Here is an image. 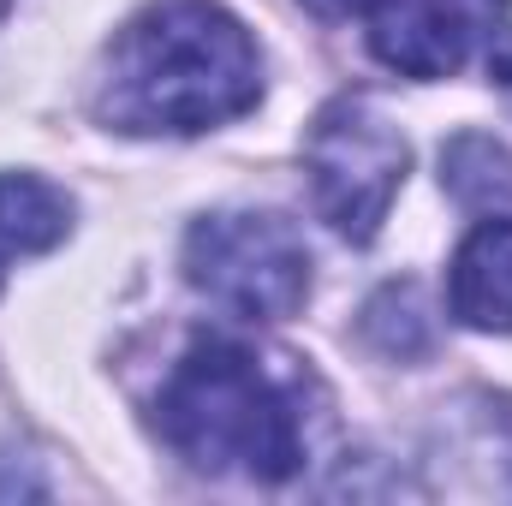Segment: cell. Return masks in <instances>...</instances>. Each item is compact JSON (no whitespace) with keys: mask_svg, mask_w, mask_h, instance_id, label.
I'll return each mask as SVG.
<instances>
[{"mask_svg":"<svg viewBox=\"0 0 512 506\" xmlns=\"http://www.w3.org/2000/svg\"><path fill=\"white\" fill-rule=\"evenodd\" d=\"M262 60L221 0H149L108 48L96 114L131 137H191L251 114Z\"/></svg>","mask_w":512,"mask_h":506,"instance_id":"6da1fadb","label":"cell"},{"mask_svg":"<svg viewBox=\"0 0 512 506\" xmlns=\"http://www.w3.org/2000/svg\"><path fill=\"white\" fill-rule=\"evenodd\" d=\"M155 429L191 471L245 483H286L310 453L298 376L221 334L191 340L167 370L155 393Z\"/></svg>","mask_w":512,"mask_h":506,"instance_id":"7a4b0ae2","label":"cell"},{"mask_svg":"<svg viewBox=\"0 0 512 506\" xmlns=\"http://www.w3.org/2000/svg\"><path fill=\"white\" fill-rule=\"evenodd\" d=\"M185 280L245 322H286L310 298V245L286 215L221 209L185 233Z\"/></svg>","mask_w":512,"mask_h":506,"instance_id":"3957f363","label":"cell"},{"mask_svg":"<svg viewBox=\"0 0 512 506\" xmlns=\"http://www.w3.org/2000/svg\"><path fill=\"white\" fill-rule=\"evenodd\" d=\"M405 167H411V149L382 114V102L370 96H334L310 120L304 173H310L316 215L352 245H370L382 233L387 209L405 185Z\"/></svg>","mask_w":512,"mask_h":506,"instance_id":"277c9868","label":"cell"},{"mask_svg":"<svg viewBox=\"0 0 512 506\" xmlns=\"http://www.w3.org/2000/svg\"><path fill=\"white\" fill-rule=\"evenodd\" d=\"M507 0H370V54L399 78H453L483 36H495Z\"/></svg>","mask_w":512,"mask_h":506,"instance_id":"5b68a950","label":"cell"},{"mask_svg":"<svg viewBox=\"0 0 512 506\" xmlns=\"http://www.w3.org/2000/svg\"><path fill=\"white\" fill-rule=\"evenodd\" d=\"M447 304L477 334H512V221H477L471 239L453 256Z\"/></svg>","mask_w":512,"mask_h":506,"instance_id":"8992f818","label":"cell"},{"mask_svg":"<svg viewBox=\"0 0 512 506\" xmlns=\"http://www.w3.org/2000/svg\"><path fill=\"white\" fill-rule=\"evenodd\" d=\"M441 185L471 215H512V149L489 131H459L441 149Z\"/></svg>","mask_w":512,"mask_h":506,"instance_id":"52a82bcc","label":"cell"},{"mask_svg":"<svg viewBox=\"0 0 512 506\" xmlns=\"http://www.w3.org/2000/svg\"><path fill=\"white\" fill-rule=\"evenodd\" d=\"M72 233V203L36 173H0V251H54Z\"/></svg>","mask_w":512,"mask_h":506,"instance_id":"ba28073f","label":"cell"},{"mask_svg":"<svg viewBox=\"0 0 512 506\" xmlns=\"http://www.w3.org/2000/svg\"><path fill=\"white\" fill-rule=\"evenodd\" d=\"M489 78H495V90L507 96V108H512V30H507V42L489 54Z\"/></svg>","mask_w":512,"mask_h":506,"instance_id":"9c48e42d","label":"cell"},{"mask_svg":"<svg viewBox=\"0 0 512 506\" xmlns=\"http://www.w3.org/2000/svg\"><path fill=\"white\" fill-rule=\"evenodd\" d=\"M316 18H352V12H370V0H304Z\"/></svg>","mask_w":512,"mask_h":506,"instance_id":"30bf717a","label":"cell"},{"mask_svg":"<svg viewBox=\"0 0 512 506\" xmlns=\"http://www.w3.org/2000/svg\"><path fill=\"white\" fill-rule=\"evenodd\" d=\"M6 6H12V0H0V18H6Z\"/></svg>","mask_w":512,"mask_h":506,"instance_id":"8fae6325","label":"cell"},{"mask_svg":"<svg viewBox=\"0 0 512 506\" xmlns=\"http://www.w3.org/2000/svg\"><path fill=\"white\" fill-rule=\"evenodd\" d=\"M0 280H6V268H0Z\"/></svg>","mask_w":512,"mask_h":506,"instance_id":"7c38bea8","label":"cell"}]
</instances>
